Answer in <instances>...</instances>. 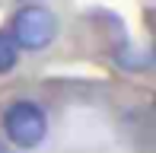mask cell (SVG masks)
<instances>
[{
  "label": "cell",
  "mask_w": 156,
  "mask_h": 153,
  "mask_svg": "<svg viewBox=\"0 0 156 153\" xmlns=\"http://www.w3.org/2000/svg\"><path fill=\"white\" fill-rule=\"evenodd\" d=\"M10 38L23 51H41L58 38V16L41 3L19 6L10 19Z\"/></svg>",
  "instance_id": "cell-1"
},
{
  "label": "cell",
  "mask_w": 156,
  "mask_h": 153,
  "mask_svg": "<svg viewBox=\"0 0 156 153\" xmlns=\"http://www.w3.org/2000/svg\"><path fill=\"white\" fill-rule=\"evenodd\" d=\"M3 134L13 147L19 150H32L45 141L48 134V115L38 102L32 99H16L6 105L3 112Z\"/></svg>",
  "instance_id": "cell-2"
},
{
  "label": "cell",
  "mask_w": 156,
  "mask_h": 153,
  "mask_svg": "<svg viewBox=\"0 0 156 153\" xmlns=\"http://www.w3.org/2000/svg\"><path fill=\"white\" fill-rule=\"evenodd\" d=\"M115 64L121 67V70H131V73H140V70H150V54L140 51V48H121V51H115Z\"/></svg>",
  "instance_id": "cell-3"
},
{
  "label": "cell",
  "mask_w": 156,
  "mask_h": 153,
  "mask_svg": "<svg viewBox=\"0 0 156 153\" xmlns=\"http://www.w3.org/2000/svg\"><path fill=\"white\" fill-rule=\"evenodd\" d=\"M19 61V48L10 38V32H0V73H10Z\"/></svg>",
  "instance_id": "cell-4"
},
{
  "label": "cell",
  "mask_w": 156,
  "mask_h": 153,
  "mask_svg": "<svg viewBox=\"0 0 156 153\" xmlns=\"http://www.w3.org/2000/svg\"><path fill=\"white\" fill-rule=\"evenodd\" d=\"M0 153H13V150H10V147H6V144H0Z\"/></svg>",
  "instance_id": "cell-5"
}]
</instances>
